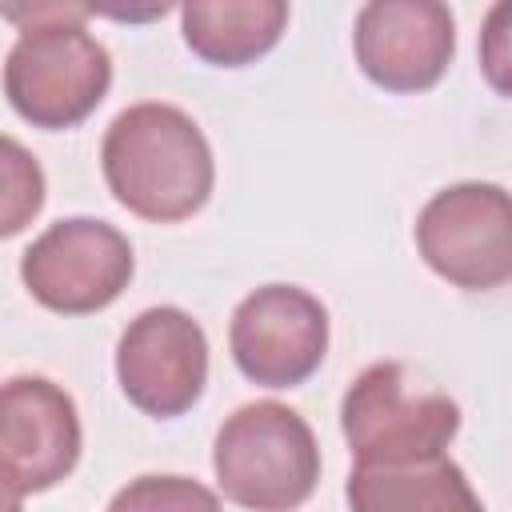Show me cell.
<instances>
[{
    "label": "cell",
    "mask_w": 512,
    "mask_h": 512,
    "mask_svg": "<svg viewBox=\"0 0 512 512\" xmlns=\"http://www.w3.org/2000/svg\"><path fill=\"white\" fill-rule=\"evenodd\" d=\"M100 168L116 204L152 224L196 216L216 184L208 136L184 108L160 100L116 112L100 144Z\"/></svg>",
    "instance_id": "1"
},
{
    "label": "cell",
    "mask_w": 512,
    "mask_h": 512,
    "mask_svg": "<svg viewBox=\"0 0 512 512\" xmlns=\"http://www.w3.org/2000/svg\"><path fill=\"white\" fill-rule=\"evenodd\" d=\"M88 8H32L4 60V96L32 128L84 124L112 88V56L84 28Z\"/></svg>",
    "instance_id": "2"
},
{
    "label": "cell",
    "mask_w": 512,
    "mask_h": 512,
    "mask_svg": "<svg viewBox=\"0 0 512 512\" xmlns=\"http://www.w3.org/2000/svg\"><path fill=\"white\" fill-rule=\"evenodd\" d=\"M212 472L232 504L248 512H292L316 492L320 444L296 408L252 400L220 424Z\"/></svg>",
    "instance_id": "3"
},
{
    "label": "cell",
    "mask_w": 512,
    "mask_h": 512,
    "mask_svg": "<svg viewBox=\"0 0 512 512\" xmlns=\"http://www.w3.org/2000/svg\"><path fill=\"white\" fill-rule=\"evenodd\" d=\"M340 428L356 464H392L436 456L460 432V408L448 392L424 388L408 364H368L340 400Z\"/></svg>",
    "instance_id": "4"
},
{
    "label": "cell",
    "mask_w": 512,
    "mask_h": 512,
    "mask_svg": "<svg viewBox=\"0 0 512 512\" xmlns=\"http://www.w3.org/2000/svg\"><path fill=\"white\" fill-rule=\"evenodd\" d=\"M416 248L440 280L464 292L504 288L512 280V204L504 184L464 180L440 188L416 216Z\"/></svg>",
    "instance_id": "5"
},
{
    "label": "cell",
    "mask_w": 512,
    "mask_h": 512,
    "mask_svg": "<svg viewBox=\"0 0 512 512\" xmlns=\"http://www.w3.org/2000/svg\"><path fill=\"white\" fill-rule=\"evenodd\" d=\"M136 256L128 236L96 216H64L48 224L20 256V280L36 304L60 316L108 308L132 280Z\"/></svg>",
    "instance_id": "6"
},
{
    "label": "cell",
    "mask_w": 512,
    "mask_h": 512,
    "mask_svg": "<svg viewBox=\"0 0 512 512\" xmlns=\"http://www.w3.org/2000/svg\"><path fill=\"white\" fill-rule=\"evenodd\" d=\"M236 368L260 388L304 384L328 352V308L296 284H264L248 292L228 324Z\"/></svg>",
    "instance_id": "7"
},
{
    "label": "cell",
    "mask_w": 512,
    "mask_h": 512,
    "mask_svg": "<svg viewBox=\"0 0 512 512\" xmlns=\"http://www.w3.org/2000/svg\"><path fill=\"white\" fill-rule=\"evenodd\" d=\"M116 380L144 416H184L208 384V336L176 304L144 308L116 344Z\"/></svg>",
    "instance_id": "8"
},
{
    "label": "cell",
    "mask_w": 512,
    "mask_h": 512,
    "mask_svg": "<svg viewBox=\"0 0 512 512\" xmlns=\"http://www.w3.org/2000/svg\"><path fill=\"white\" fill-rule=\"evenodd\" d=\"M352 48L376 88L428 92L456 56V20L440 0H368L356 12Z\"/></svg>",
    "instance_id": "9"
},
{
    "label": "cell",
    "mask_w": 512,
    "mask_h": 512,
    "mask_svg": "<svg viewBox=\"0 0 512 512\" xmlns=\"http://www.w3.org/2000/svg\"><path fill=\"white\" fill-rule=\"evenodd\" d=\"M76 400L48 376H12L0 384V472L28 496L56 488L80 460Z\"/></svg>",
    "instance_id": "10"
},
{
    "label": "cell",
    "mask_w": 512,
    "mask_h": 512,
    "mask_svg": "<svg viewBox=\"0 0 512 512\" xmlns=\"http://www.w3.org/2000/svg\"><path fill=\"white\" fill-rule=\"evenodd\" d=\"M344 496L352 512H484L464 468L444 452L392 464H352Z\"/></svg>",
    "instance_id": "11"
},
{
    "label": "cell",
    "mask_w": 512,
    "mask_h": 512,
    "mask_svg": "<svg viewBox=\"0 0 512 512\" xmlns=\"http://www.w3.org/2000/svg\"><path fill=\"white\" fill-rule=\"evenodd\" d=\"M288 28L284 0H192L180 8L184 44L216 68H244L276 48Z\"/></svg>",
    "instance_id": "12"
},
{
    "label": "cell",
    "mask_w": 512,
    "mask_h": 512,
    "mask_svg": "<svg viewBox=\"0 0 512 512\" xmlns=\"http://www.w3.org/2000/svg\"><path fill=\"white\" fill-rule=\"evenodd\" d=\"M44 168L16 140L0 132V240L20 236L44 208Z\"/></svg>",
    "instance_id": "13"
},
{
    "label": "cell",
    "mask_w": 512,
    "mask_h": 512,
    "mask_svg": "<svg viewBox=\"0 0 512 512\" xmlns=\"http://www.w3.org/2000/svg\"><path fill=\"white\" fill-rule=\"evenodd\" d=\"M104 512H224V508H220V496L200 480L176 476V472H164V476L152 472V476L128 480L108 500Z\"/></svg>",
    "instance_id": "14"
},
{
    "label": "cell",
    "mask_w": 512,
    "mask_h": 512,
    "mask_svg": "<svg viewBox=\"0 0 512 512\" xmlns=\"http://www.w3.org/2000/svg\"><path fill=\"white\" fill-rule=\"evenodd\" d=\"M508 4H496L492 12H488V24H484V68H488V80H492V88L504 96L508 92V84H504V64H508V56H504V20H508Z\"/></svg>",
    "instance_id": "15"
},
{
    "label": "cell",
    "mask_w": 512,
    "mask_h": 512,
    "mask_svg": "<svg viewBox=\"0 0 512 512\" xmlns=\"http://www.w3.org/2000/svg\"><path fill=\"white\" fill-rule=\"evenodd\" d=\"M0 512H24V492L0 472Z\"/></svg>",
    "instance_id": "16"
}]
</instances>
